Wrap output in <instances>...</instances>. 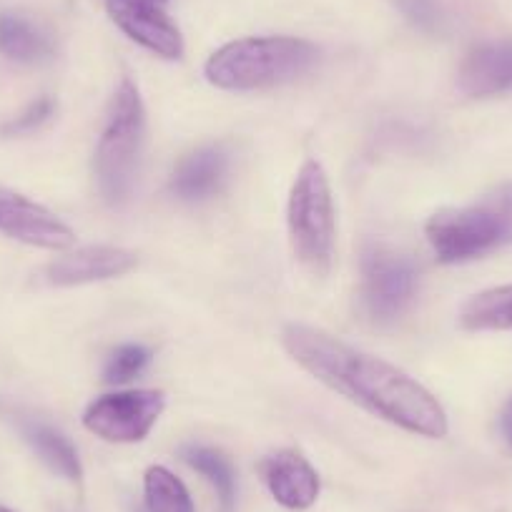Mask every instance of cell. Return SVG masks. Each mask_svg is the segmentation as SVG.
<instances>
[{
  "instance_id": "1",
  "label": "cell",
  "mask_w": 512,
  "mask_h": 512,
  "mask_svg": "<svg viewBox=\"0 0 512 512\" xmlns=\"http://www.w3.org/2000/svg\"><path fill=\"white\" fill-rule=\"evenodd\" d=\"M282 344L299 367L372 415L430 440L450 430L437 397L395 364L307 324H287Z\"/></svg>"
},
{
  "instance_id": "2",
  "label": "cell",
  "mask_w": 512,
  "mask_h": 512,
  "mask_svg": "<svg viewBox=\"0 0 512 512\" xmlns=\"http://www.w3.org/2000/svg\"><path fill=\"white\" fill-rule=\"evenodd\" d=\"M319 61V48L294 36H251L209 56L206 81L221 91H262L297 81Z\"/></svg>"
},
{
  "instance_id": "3",
  "label": "cell",
  "mask_w": 512,
  "mask_h": 512,
  "mask_svg": "<svg viewBox=\"0 0 512 512\" xmlns=\"http://www.w3.org/2000/svg\"><path fill=\"white\" fill-rule=\"evenodd\" d=\"M427 241L442 264H462L512 244V181L495 186L467 206L430 216Z\"/></svg>"
},
{
  "instance_id": "4",
  "label": "cell",
  "mask_w": 512,
  "mask_h": 512,
  "mask_svg": "<svg viewBox=\"0 0 512 512\" xmlns=\"http://www.w3.org/2000/svg\"><path fill=\"white\" fill-rule=\"evenodd\" d=\"M146 139V111L134 83L121 81L96 146V184L103 201L121 206L134 194Z\"/></svg>"
},
{
  "instance_id": "5",
  "label": "cell",
  "mask_w": 512,
  "mask_h": 512,
  "mask_svg": "<svg viewBox=\"0 0 512 512\" xmlns=\"http://www.w3.org/2000/svg\"><path fill=\"white\" fill-rule=\"evenodd\" d=\"M287 226L294 256L312 277L324 279L334 262V199L329 176L317 159L297 171L287 204Z\"/></svg>"
},
{
  "instance_id": "6",
  "label": "cell",
  "mask_w": 512,
  "mask_h": 512,
  "mask_svg": "<svg viewBox=\"0 0 512 512\" xmlns=\"http://www.w3.org/2000/svg\"><path fill=\"white\" fill-rule=\"evenodd\" d=\"M417 294V269L395 249L374 244L362 256V304L377 324H392Z\"/></svg>"
},
{
  "instance_id": "7",
  "label": "cell",
  "mask_w": 512,
  "mask_h": 512,
  "mask_svg": "<svg viewBox=\"0 0 512 512\" xmlns=\"http://www.w3.org/2000/svg\"><path fill=\"white\" fill-rule=\"evenodd\" d=\"M166 407L161 390L111 392L83 412V427L106 442H141L159 422Z\"/></svg>"
},
{
  "instance_id": "8",
  "label": "cell",
  "mask_w": 512,
  "mask_h": 512,
  "mask_svg": "<svg viewBox=\"0 0 512 512\" xmlns=\"http://www.w3.org/2000/svg\"><path fill=\"white\" fill-rule=\"evenodd\" d=\"M166 6L169 0H106L111 21L131 41L166 61H176L184 56V38Z\"/></svg>"
},
{
  "instance_id": "9",
  "label": "cell",
  "mask_w": 512,
  "mask_h": 512,
  "mask_svg": "<svg viewBox=\"0 0 512 512\" xmlns=\"http://www.w3.org/2000/svg\"><path fill=\"white\" fill-rule=\"evenodd\" d=\"M0 234L51 251L68 249L76 241L71 226L58 219L51 209L3 186H0Z\"/></svg>"
},
{
  "instance_id": "10",
  "label": "cell",
  "mask_w": 512,
  "mask_h": 512,
  "mask_svg": "<svg viewBox=\"0 0 512 512\" xmlns=\"http://www.w3.org/2000/svg\"><path fill=\"white\" fill-rule=\"evenodd\" d=\"M139 256L121 246H83L58 256L43 269V279L51 287H78V284L106 282L134 272Z\"/></svg>"
},
{
  "instance_id": "11",
  "label": "cell",
  "mask_w": 512,
  "mask_h": 512,
  "mask_svg": "<svg viewBox=\"0 0 512 512\" xmlns=\"http://www.w3.org/2000/svg\"><path fill=\"white\" fill-rule=\"evenodd\" d=\"M259 472L269 495L287 510H307L322 490L317 470L297 450L272 452L262 460Z\"/></svg>"
},
{
  "instance_id": "12",
  "label": "cell",
  "mask_w": 512,
  "mask_h": 512,
  "mask_svg": "<svg viewBox=\"0 0 512 512\" xmlns=\"http://www.w3.org/2000/svg\"><path fill=\"white\" fill-rule=\"evenodd\" d=\"M457 86L465 96H497L512 88V38L487 41L472 48L457 73Z\"/></svg>"
},
{
  "instance_id": "13",
  "label": "cell",
  "mask_w": 512,
  "mask_h": 512,
  "mask_svg": "<svg viewBox=\"0 0 512 512\" xmlns=\"http://www.w3.org/2000/svg\"><path fill=\"white\" fill-rule=\"evenodd\" d=\"M229 166L231 156L224 144L201 146L176 166L174 176H171V194L189 204L211 199L229 179Z\"/></svg>"
},
{
  "instance_id": "14",
  "label": "cell",
  "mask_w": 512,
  "mask_h": 512,
  "mask_svg": "<svg viewBox=\"0 0 512 512\" xmlns=\"http://www.w3.org/2000/svg\"><path fill=\"white\" fill-rule=\"evenodd\" d=\"M460 327L467 332H510L512 284L485 289L467 299L460 309Z\"/></svg>"
},
{
  "instance_id": "15",
  "label": "cell",
  "mask_w": 512,
  "mask_h": 512,
  "mask_svg": "<svg viewBox=\"0 0 512 512\" xmlns=\"http://www.w3.org/2000/svg\"><path fill=\"white\" fill-rule=\"evenodd\" d=\"M0 53L18 63H38L53 53L46 31L18 13L0 16Z\"/></svg>"
},
{
  "instance_id": "16",
  "label": "cell",
  "mask_w": 512,
  "mask_h": 512,
  "mask_svg": "<svg viewBox=\"0 0 512 512\" xmlns=\"http://www.w3.org/2000/svg\"><path fill=\"white\" fill-rule=\"evenodd\" d=\"M23 435L26 440L31 442L33 450L38 452L43 462L51 467L56 475L66 477V480L78 482L83 477V467L81 460H78V452L61 432H56L53 427L48 425H38V422H28L23 427Z\"/></svg>"
},
{
  "instance_id": "17",
  "label": "cell",
  "mask_w": 512,
  "mask_h": 512,
  "mask_svg": "<svg viewBox=\"0 0 512 512\" xmlns=\"http://www.w3.org/2000/svg\"><path fill=\"white\" fill-rule=\"evenodd\" d=\"M146 512H196L184 482L166 467L154 465L144 477Z\"/></svg>"
},
{
  "instance_id": "18",
  "label": "cell",
  "mask_w": 512,
  "mask_h": 512,
  "mask_svg": "<svg viewBox=\"0 0 512 512\" xmlns=\"http://www.w3.org/2000/svg\"><path fill=\"white\" fill-rule=\"evenodd\" d=\"M181 457H184L186 465L194 467L196 472H201V475L211 482V487H214L216 495L221 497L224 507L234 505L236 475L231 462L226 460L221 452L211 450V447H204V445H186L184 450H181Z\"/></svg>"
},
{
  "instance_id": "19",
  "label": "cell",
  "mask_w": 512,
  "mask_h": 512,
  "mask_svg": "<svg viewBox=\"0 0 512 512\" xmlns=\"http://www.w3.org/2000/svg\"><path fill=\"white\" fill-rule=\"evenodd\" d=\"M151 362V349L144 344H123L108 357L103 367V379L108 384H123L144 372Z\"/></svg>"
},
{
  "instance_id": "20",
  "label": "cell",
  "mask_w": 512,
  "mask_h": 512,
  "mask_svg": "<svg viewBox=\"0 0 512 512\" xmlns=\"http://www.w3.org/2000/svg\"><path fill=\"white\" fill-rule=\"evenodd\" d=\"M53 111H56V103H53L51 98H38V101H33L31 106L21 113V116L13 118L3 131H6V134H28L33 128L43 126V123L53 116Z\"/></svg>"
},
{
  "instance_id": "21",
  "label": "cell",
  "mask_w": 512,
  "mask_h": 512,
  "mask_svg": "<svg viewBox=\"0 0 512 512\" xmlns=\"http://www.w3.org/2000/svg\"><path fill=\"white\" fill-rule=\"evenodd\" d=\"M405 11L420 23H430L432 18H435V8H432V0H405Z\"/></svg>"
},
{
  "instance_id": "22",
  "label": "cell",
  "mask_w": 512,
  "mask_h": 512,
  "mask_svg": "<svg viewBox=\"0 0 512 512\" xmlns=\"http://www.w3.org/2000/svg\"><path fill=\"white\" fill-rule=\"evenodd\" d=\"M500 432H502V437H505L507 445L512 447V397L500 415Z\"/></svg>"
},
{
  "instance_id": "23",
  "label": "cell",
  "mask_w": 512,
  "mask_h": 512,
  "mask_svg": "<svg viewBox=\"0 0 512 512\" xmlns=\"http://www.w3.org/2000/svg\"><path fill=\"white\" fill-rule=\"evenodd\" d=\"M0 512H13V510H8V507H3V505H0Z\"/></svg>"
}]
</instances>
